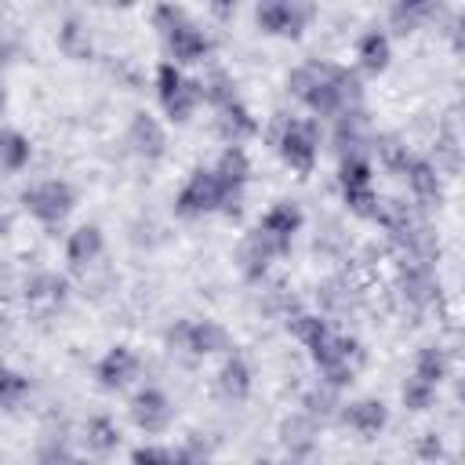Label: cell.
<instances>
[{
	"label": "cell",
	"instance_id": "1",
	"mask_svg": "<svg viewBox=\"0 0 465 465\" xmlns=\"http://www.w3.org/2000/svg\"><path fill=\"white\" fill-rule=\"evenodd\" d=\"M283 84H287V94L305 109V116H312L320 124L367 109L363 80L349 65L331 62V58H305V62L291 65Z\"/></svg>",
	"mask_w": 465,
	"mask_h": 465
},
{
	"label": "cell",
	"instance_id": "2",
	"mask_svg": "<svg viewBox=\"0 0 465 465\" xmlns=\"http://www.w3.org/2000/svg\"><path fill=\"white\" fill-rule=\"evenodd\" d=\"M287 331L302 341V349L309 352L312 367H316V381H323L334 392H345L360 367H363V345L356 334L338 331L327 316L312 312V309H294L287 312Z\"/></svg>",
	"mask_w": 465,
	"mask_h": 465
},
{
	"label": "cell",
	"instance_id": "3",
	"mask_svg": "<svg viewBox=\"0 0 465 465\" xmlns=\"http://www.w3.org/2000/svg\"><path fill=\"white\" fill-rule=\"evenodd\" d=\"M149 22L160 33L163 58L174 62L178 69H193V65L211 62L214 36H211L207 22H200L185 4H156L149 11Z\"/></svg>",
	"mask_w": 465,
	"mask_h": 465
},
{
	"label": "cell",
	"instance_id": "4",
	"mask_svg": "<svg viewBox=\"0 0 465 465\" xmlns=\"http://www.w3.org/2000/svg\"><path fill=\"white\" fill-rule=\"evenodd\" d=\"M200 84H203V105L214 109V131L222 134L225 145H247L254 134H262V120L240 94V84L232 73L211 65L200 76Z\"/></svg>",
	"mask_w": 465,
	"mask_h": 465
},
{
	"label": "cell",
	"instance_id": "5",
	"mask_svg": "<svg viewBox=\"0 0 465 465\" xmlns=\"http://www.w3.org/2000/svg\"><path fill=\"white\" fill-rule=\"evenodd\" d=\"M269 145L291 174L309 178L327 145V131L320 120L305 113H276V120L269 124Z\"/></svg>",
	"mask_w": 465,
	"mask_h": 465
},
{
	"label": "cell",
	"instance_id": "6",
	"mask_svg": "<svg viewBox=\"0 0 465 465\" xmlns=\"http://www.w3.org/2000/svg\"><path fill=\"white\" fill-rule=\"evenodd\" d=\"M153 94L160 105V120L171 127H185L193 124V116L203 105V84L200 76H193L189 69H178L174 62L160 58L153 69Z\"/></svg>",
	"mask_w": 465,
	"mask_h": 465
},
{
	"label": "cell",
	"instance_id": "7",
	"mask_svg": "<svg viewBox=\"0 0 465 465\" xmlns=\"http://www.w3.org/2000/svg\"><path fill=\"white\" fill-rule=\"evenodd\" d=\"M76 185L62 174H47V178H33L29 185H22L18 193V207L44 229H58L69 222V214L76 211Z\"/></svg>",
	"mask_w": 465,
	"mask_h": 465
},
{
	"label": "cell",
	"instance_id": "8",
	"mask_svg": "<svg viewBox=\"0 0 465 465\" xmlns=\"http://www.w3.org/2000/svg\"><path fill=\"white\" fill-rule=\"evenodd\" d=\"M167 349H178L193 360H222L229 352H236V341H232V331L222 323V320H211V316H185V320H174L163 334Z\"/></svg>",
	"mask_w": 465,
	"mask_h": 465
},
{
	"label": "cell",
	"instance_id": "9",
	"mask_svg": "<svg viewBox=\"0 0 465 465\" xmlns=\"http://www.w3.org/2000/svg\"><path fill=\"white\" fill-rule=\"evenodd\" d=\"M334 182H338V196H341L345 211L356 214V218H363V222H371L374 218V207L381 200V193H378V167H374L371 153L338 156Z\"/></svg>",
	"mask_w": 465,
	"mask_h": 465
},
{
	"label": "cell",
	"instance_id": "10",
	"mask_svg": "<svg viewBox=\"0 0 465 465\" xmlns=\"http://www.w3.org/2000/svg\"><path fill=\"white\" fill-rule=\"evenodd\" d=\"M174 214L185 218V222H200V218H211V214H222L225 207V193L211 171V163H200L185 174V182L178 185L174 200H171Z\"/></svg>",
	"mask_w": 465,
	"mask_h": 465
},
{
	"label": "cell",
	"instance_id": "11",
	"mask_svg": "<svg viewBox=\"0 0 465 465\" xmlns=\"http://www.w3.org/2000/svg\"><path fill=\"white\" fill-rule=\"evenodd\" d=\"M222 193H225V207L222 214L225 218H240L243 214V203H247V185L254 178V160L247 153V145H222V153L214 156L211 163Z\"/></svg>",
	"mask_w": 465,
	"mask_h": 465
},
{
	"label": "cell",
	"instance_id": "12",
	"mask_svg": "<svg viewBox=\"0 0 465 465\" xmlns=\"http://www.w3.org/2000/svg\"><path fill=\"white\" fill-rule=\"evenodd\" d=\"M142 371H145V360H142V352H138L134 345H127V341H113V345L94 360V367H91L94 385H98L102 392H127V389H134V385L142 381Z\"/></svg>",
	"mask_w": 465,
	"mask_h": 465
},
{
	"label": "cell",
	"instance_id": "13",
	"mask_svg": "<svg viewBox=\"0 0 465 465\" xmlns=\"http://www.w3.org/2000/svg\"><path fill=\"white\" fill-rule=\"evenodd\" d=\"M251 15H254L258 33L276 36V40H298L309 29V22L316 18V7L305 0H262V4H254Z\"/></svg>",
	"mask_w": 465,
	"mask_h": 465
},
{
	"label": "cell",
	"instance_id": "14",
	"mask_svg": "<svg viewBox=\"0 0 465 465\" xmlns=\"http://www.w3.org/2000/svg\"><path fill=\"white\" fill-rule=\"evenodd\" d=\"M127 418L142 436H163L174 425V400L160 385H134L127 400Z\"/></svg>",
	"mask_w": 465,
	"mask_h": 465
},
{
	"label": "cell",
	"instance_id": "15",
	"mask_svg": "<svg viewBox=\"0 0 465 465\" xmlns=\"http://www.w3.org/2000/svg\"><path fill=\"white\" fill-rule=\"evenodd\" d=\"M124 145L131 149V156H138L142 163H156L167 156V124L149 113V109H134L131 120H127V131H124Z\"/></svg>",
	"mask_w": 465,
	"mask_h": 465
},
{
	"label": "cell",
	"instance_id": "16",
	"mask_svg": "<svg viewBox=\"0 0 465 465\" xmlns=\"http://www.w3.org/2000/svg\"><path fill=\"white\" fill-rule=\"evenodd\" d=\"M254 229L287 258L291 247H294V240H298V232L305 229V211H302V203H294V200H272V203L258 214Z\"/></svg>",
	"mask_w": 465,
	"mask_h": 465
},
{
	"label": "cell",
	"instance_id": "17",
	"mask_svg": "<svg viewBox=\"0 0 465 465\" xmlns=\"http://www.w3.org/2000/svg\"><path fill=\"white\" fill-rule=\"evenodd\" d=\"M338 421H341L349 432H356L360 440H374V436H381V432L389 429L392 411H389V403H385L381 396L363 392V396H349V400H341V407H338Z\"/></svg>",
	"mask_w": 465,
	"mask_h": 465
},
{
	"label": "cell",
	"instance_id": "18",
	"mask_svg": "<svg viewBox=\"0 0 465 465\" xmlns=\"http://www.w3.org/2000/svg\"><path fill=\"white\" fill-rule=\"evenodd\" d=\"M396 291L411 309H429L440 298V280L432 272V262L421 258H400L396 262Z\"/></svg>",
	"mask_w": 465,
	"mask_h": 465
},
{
	"label": "cell",
	"instance_id": "19",
	"mask_svg": "<svg viewBox=\"0 0 465 465\" xmlns=\"http://www.w3.org/2000/svg\"><path fill=\"white\" fill-rule=\"evenodd\" d=\"M105 254V229L98 222H80L76 229L65 232V243H62V258H65V269L69 272H87L102 262Z\"/></svg>",
	"mask_w": 465,
	"mask_h": 465
},
{
	"label": "cell",
	"instance_id": "20",
	"mask_svg": "<svg viewBox=\"0 0 465 465\" xmlns=\"http://www.w3.org/2000/svg\"><path fill=\"white\" fill-rule=\"evenodd\" d=\"M392 65V36L385 25H367L356 44H352V73L363 76H381Z\"/></svg>",
	"mask_w": 465,
	"mask_h": 465
},
{
	"label": "cell",
	"instance_id": "21",
	"mask_svg": "<svg viewBox=\"0 0 465 465\" xmlns=\"http://www.w3.org/2000/svg\"><path fill=\"white\" fill-rule=\"evenodd\" d=\"M400 182L407 185L414 207H432V203L443 200V167H436L432 156L411 153V160L400 171Z\"/></svg>",
	"mask_w": 465,
	"mask_h": 465
},
{
	"label": "cell",
	"instance_id": "22",
	"mask_svg": "<svg viewBox=\"0 0 465 465\" xmlns=\"http://www.w3.org/2000/svg\"><path fill=\"white\" fill-rule=\"evenodd\" d=\"M283 254L251 225L243 236H240V243H236V269H240V276L247 280V283H262L265 276H269V269L280 262Z\"/></svg>",
	"mask_w": 465,
	"mask_h": 465
},
{
	"label": "cell",
	"instance_id": "23",
	"mask_svg": "<svg viewBox=\"0 0 465 465\" xmlns=\"http://www.w3.org/2000/svg\"><path fill=\"white\" fill-rule=\"evenodd\" d=\"M214 389L225 403H247L254 392V367L243 352H229L222 356L218 371H214Z\"/></svg>",
	"mask_w": 465,
	"mask_h": 465
},
{
	"label": "cell",
	"instance_id": "24",
	"mask_svg": "<svg viewBox=\"0 0 465 465\" xmlns=\"http://www.w3.org/2000/svg\"><path fill=\"white\" fill-rule=\"evenodd\" d=\"M22 298L36 312H54V309H62L69 302V280L62 272H54V269H36L33 276H25Z\"/></svg>",
	"mask_w": 465,
	"mask_h": 465
},
{
	"label": "cell",
	"instance_id": "25",
	"mask_svg": "<svg viewBox=\"0 0 465 465\" xmlns=\"http://www.w3.org/2000/svg\"><path fill=\"white\" fill-rule=\"evenodd\" d=\"M54 44H58V51H62L69 62H87V58H94V33H91V22H87L84 15H76V11L58 22Z\"/></svg>",
	"mask_w": 465,
	"mask_h": 465
},
{
	"label": "cell",
	"instance_id": "26",
	"mask_svg": "<svg viewBox=\"0 0 465 465\" xmlns=\"http://www.w3.org/2000/svg\"><path fill=\"white\" fill-rule=\"evenodd\" d=\"M316 440H320V425L312 418H305L302 411H294V414H287L280 421V447L291 454L287 461L302 465V458H309L316 450Z\"/></svg>",
	"mask_w": 465,
	"mask_h": 465
},
{
	"label": "cell",
	"instance_id": "27",
	"mask_svg": "<svg viewBox=\"0 0 465 465\" xmlns=\"http://www.w3.org/2000/svg\"><path fill=\"white\" fill-rule=\"evenodd\" d=\"M33 156H36V145L22 127H0V171L4 174L29 171Z\"/></svg>",
	"mask_w": 465,
	"mask_h": 465
},
{
	"label": "cell",
	"instance_id": "28",
	"mask_svg": "<svg viewBox=\"0 0 465 465\" xmlns=\"http://www.w3.org/2000/svg\"><path fill=\"white\" fill-rule=\"evenodd\" d=\"M432 15H436V4H425V0H396V4L389 7V15H385V29L407 36V33L421 29ZM392 33H389V36H392Z\"/></svg>",
	"mask_w": 465,
	"mask_h": 465
},
{
	"label": "cell",
	"instance_id": "29",
	"mask_svg": "<svg viewBox=\"0 0 465 465\" xmlns=\"http://www.w3.org/2000/svg\"><path fill=\"white\" fill-rule=\"evenodd\" d=\"M84 443H87V450H94V454H113L120 443H124V432H120V421L113 418V414H91L87 421H84Z\"/></svg>",
	"mask_w": 465,
	"mask_h": 465
},
{
	"label": "cell",
	"instance_id": "30",
	"mask_svg": "<svg viewBox=\"0 0 465 465\" xmlns=\"http://www.w3.org/2000/svg\"><path fill=\"white\" fill-rule=\"evenodd\" d=\"M411 374L440 389V385L447 381V374H450V356H447V349L436 345V341L421 345V349L414 352V371H411Z\"/></svg>",
	"mask_w": 465,
	"mask_h": 465
},
{
	"label": "cell",
	"instance_id": "31",
	"mask_svg": "<svg viewBox=\"0 0 465 465\" xmlns=\"http://www.w3.org/2000/svg\"><path fill=\"white\" fill-rule=\"evenodd\" d=\"M338 407H341V392H334V389H327L323 381H316L312 389H305L302 392V414L305 418H312L316 425H323V421H331V418H338Z\"/></svg>",
	"mask_w": 465,
	"mask_h": 465
},
{
	"label": "cell",
	"instance_id": "32",
	"mask_svg": "<svg viewBox=\"0 0 465 465\" xmlns=\"http://www.w3.org/2000/svg\"><path fill=\"white\" fill-rule=\"evenodd\" d=\"M436 396H440V389L429 385V381H421V378H414V374H407L403 385H400V403H403L411 414L432 411V407H436Z\"/></svg>",
	"mask_w": 465,
	"mask_h": 465
},
{
	"label": "cell",
	"instance_id": "33",
	"mask_svg": "<svg viewBox=\"0 0 465 465\" xmlns=\"http://www.w3.org/2000/svg\"><path fill=\"white\" fill-rule=\"evenodd\" d=\"M33 392V381L18 371V367H11V363H4L0 360V407H18L25 396Z\"/></svg>",
	"mask_w": 465,
	"mask_h": 465
},
{
	"label": "cell",
	"instance_id": "34",
	"mask_svg": "<svg viewBox=\"0 0 465 465\" xmlns=\"http://www.w3.org/2000/svg\"><path fill=\"white\" fill-rule=\"evenodd\" d=\"M69 454H73V450H69V436H65L62 425L40 432V440H36V461H40V465H62Z\"/></svg>",
	"mask_w": 465,
	"mask_h": 465
},
{
	"label": "cell",
	"instance_id": "35",
	"mask_svg": "<svg viewBox=\"0 0 465 465\" xmlns=\"http://www.w3.org/2000/svg\"><path fill=\"white\" fill-rule=\"evenodd\" d=\"M174 461H178V450H171L156 440H145V443L131 447V454H127V465H174Z\"/></svg>",
	"mask_w": 465,
	"mask_h": 465
},
{
	"label": "cell",
	"instance_id": "36",
	"mask_svg": "<svg viewBox=\"0 0 465 465\" xmlns=\"http://www.w3.org/2000/svg\"><path fill=\"white\" fill-rule=\"evenodd\" d=\"M418 458H421L425 465H436V461L443 458V436H440V432H421V440H418Z\"/></svg>",
	"mask_w": 465,
	"mask_h": 465
},
{
	"label": "cell",
	"instance_id": "37",
	"mask_svg": "<svg viewBox=\"0 0 465 465\" xmlns=\"http://www.w3.org/2000/svg\"><path fill=\"white\" fill-rule=\"evenodd\" d=\"M174 465H207L203 454H193V450H178V461Z\"/></svg>",
	"mask_w": 465,
	"mask_h": 465
},
{
	"label": "cell",
	"instance_id": "38",
	"mask_svg": "<svg viewBox=\"0 0 465 465\" xmlns=\"http://www.w3.org/2000/svg\"><path fill=\"white\" fill-rule=\"evenodd\" d=\"M7 232H11V214H7L4 207H0V240H4Z\"/></svg>",
	"mask_w": 465,
	"mask_h": 465
},
{
	"label": "cell",
	"instance_id": "39",
	"mask_svg": "<svg viewBox=\"0 0 465 465\" xmlns=\"http://www.w3.org/2000/svg\"><path fill=\"white\" fill-rule=\"evenodd\" d=\"M7 109V80H4V69H0V116Z\"/></svg>",
	"mask_w": 465,
	"mask_h": 465
},
{
	"label": "cell",
	"instance_id": "40",
	"mask_svg": "<svg viewBox=\"0 0 465 465\" xmlns=\"http://www.w3.org/2000/svg\"><path fill=\"white\" fill-rule=\"evenodd\" d=\"M62 465H94V461H91V458H84V454H69Z\"/></svg>",
	"mask_w": 465,
	"mask_h": 465
},
{
	"label": "cell",
	"instance_id": "41",
	"mask_svg": "<svg viewBox=\"0 0 465 465\" xmlns=\"http://www.w3.org/2000/svg\"><path fill=\"white\" fill-rule=\"evenodd\" d=\"M269 465H298V461H269Z\"/></svg>",
	"mask_w": 465,
	"mask_h": 465
}]
</instances>
